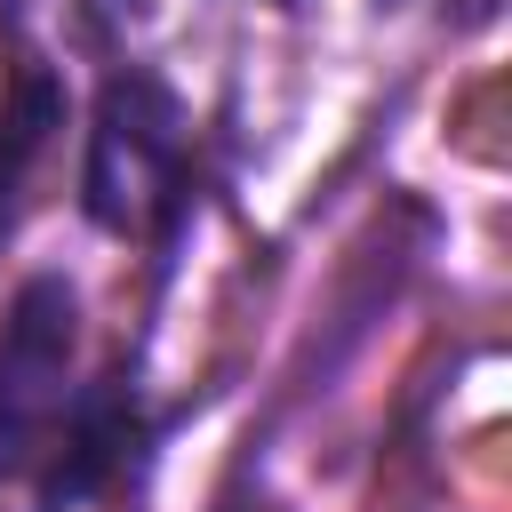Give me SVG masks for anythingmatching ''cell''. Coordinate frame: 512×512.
Returning <instances> with one entry per match:
<instances>
[{
    "label": "cell",
    "instance_id": "obj_1",
    "mask_svg": "<svg viewBox=\"0 0 512 512\" xmlns=\"http://www.w3.org/2000/svg\"><path fill=\"white\" fill-rule=\"evenodd\" d=\"M88 216L120 240H144L184 200V112L152 72H120L88 128Z\"/></svg>",
    "mask_w": 512,
    "mask_h": 512
},
{
    "label": "cell",
    "instance_id": "obj_2",
    "mask_svg": "<svg viewBox=\"0 0 512 512\" xmlns=\"http://www.w3.org/2000/svg\"><path fill=\"white\" fill-rule=\"evenodd\" d=\"M72 344H80V304L56 272L24 280L8 320H0V480L32 472L64 424V384H72Z\"/></svg>",
    "mask_w": 512,
    "mask_h": 512
},
{
    "label": "cell",
    "instance_id": "obj_3",
    "mask_svg": "<svg viewBox=\"0 0 512 512\" xmlns=\"http://www.w3.org/2000/svg\"><path fill=\"white\" fill-rule=\"evenodd\" d=\"M48 448H56V464L40 480V512L88 504L128 464V448H136V400H128V384H96L88 400H72L64 408V440H48Z\"/></svg>",
    "mask_w": 512,
    "mask_h": 512
},
{
    "label": "cell",
    "instance_id": "obj_4",
    "mask_svg": "<svg viewBox=\"0 0 512 512\" xmlns=\"http://www.w3.org/2000/svg\"><path fill=\"white\" fill-rule=\"evenodd\" d=\"M48 120H56V80H48V72H24V88H16V120H8V144H0V200H8V184L24 176V160L40 152Z\"/></svg>",
    "mask_w": 512,
    "mask_h": 512
}]
</instances>
